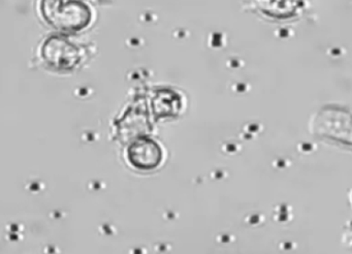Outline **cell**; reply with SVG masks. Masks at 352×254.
I'll use <instances>...</instances> for the list:
<instances>
[{
    "instance_id": "cell-1",
    "label": "cell",
    "mask_w": 352,
    "mask_h": 254,
    "mask_svg": "<svg viewBox=\"0 0 352 254\" xmlns=\"http://www.w3.org/2000/svg\"><path fill=\"white\" fill-rule=\"evenodd\" d=\"M45 20L58 30L78 32L89 25L92 12L87 4L82 1L46 0L41 6Z\"/></svg>"
},
{
    "instance_id": "cell-2",
    "label": "cell",
    "mask_w": 352,
    "mask_h": 254,
    "mask_svg": "<svg viewBox=\"0 0 352 254\" xmlns=\"http://www.w3.org/2000/svg\"><path fill=\"white\" fill-rule=\"evenodd\" d=\"M42 56L49 65L58 70H72L81 60L79 47L69 39L56 35L45 41Z\"/></svg>"
},
{
    "instance_id": "cell-3",
    "label": "cell",
    "mask_w": 352,
    "mask_h": 254,
    "mask_svg": "<svg viewBox=\"0 0 352 254\" xmlns=\"http://www.w3.org/2000/svg\"><path fill=\"white\" fill-rule=\"evenodd\" d=\"M127 156L133 167L149 171L155 169L162 162V151L157 142L152 138L141 136L131 142L127 149Z\"/></svg>"
}]
</instances>
